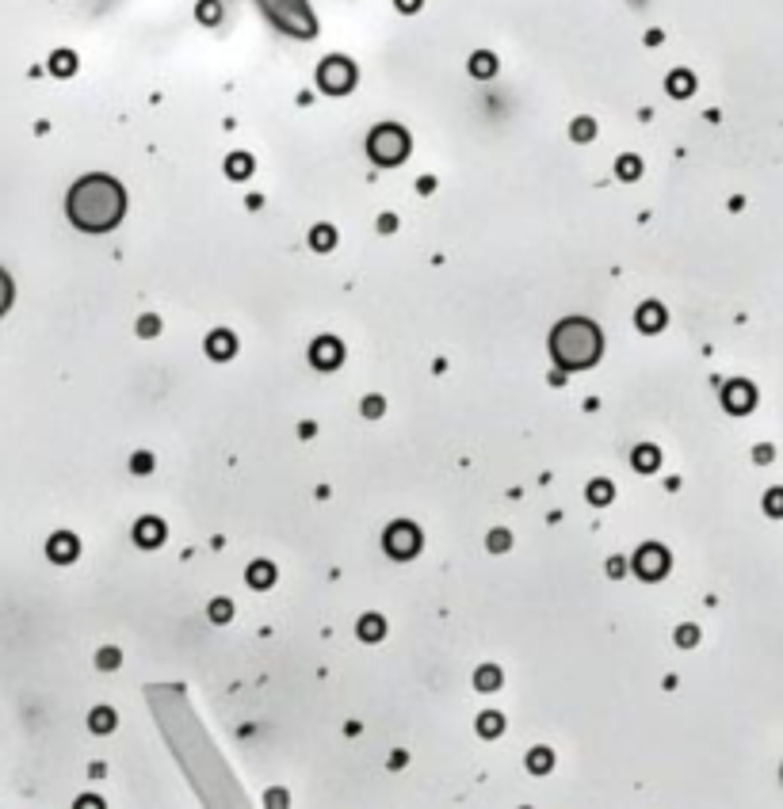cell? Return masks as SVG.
I'll use <instances>...</instances> for the list:
<instances>
[{
  "label": "cell",
  "mask_w": 783,
  "mask_h": 809,
  "mask_svg": "<svg viewBox=\"0 0 783 809\" xmlns=\"http://www.w3.org/2000/svg\"><path fill=\"white\" fill-rule=\"evenodd\" d=\"M65 214L84 233H111L126 214V191H122L115 176H103V172L81 176L65 195Z\"/></svg>",
  "instance_id": "6da1fadb"
},
{
  "label": "cell",
  "mask_w": 783,
  "mask_h": 809,
  "mask_svg": "<svg viewBox=\"0 0 783 809\" xmlns=\"http://www.w3.org/2000/svg\"><path fill=\"white\" fill-rule=\"evenodd\" d=\"M604 355V336L589 317H565L551 332V359L562 371H589Z\"/></svg>",
  "instance_id": "7a4b0ae2"
},
{
  "label": "cell",
  "mask_w": 783,
  "mask_h": 809,
  "mask_svg": "<svg viewBox=\"0 0 783 809\" xmlns=\"http://www.w3.org/2000/svg\"><path fill=\"white\" fill-rule=\"evenodd\" d=\"M409 134L398 126V122H382V126H375L371 134H367V157H371L375 164L382 168H394L401 164L405 157H409Z\"/></svg>",
  "instance_id": "3957f363"
},
{
  "label": "cell",
  "mask_w": 783,
  "mask_h": 809,
  "mask_svg": "<svg viewBox=\"0 0 783 809\" xmlns=\"http://www.w3.org/2000/svg\"><path fill=\"white\" fill-rule=\"evenodd\" d=\"M355 80H360V73H355V65L344 54H333V58H325L317 65V88L325 96H348L355 88Z\"/></svg>",
  "instance_id": "277c9868"
},
{
  "label": "cell",
  "mask_w": 783,
  "mask_h": 809,
  "mask_svg": "<svg viewBox=\"0 0 783 809\" xmlns=\"http://www.w3.org/2000/svg\"><path fill=\"white\" fill-rule=\"evenodd\" d=\"M420 527L417 523H405V520H398V523H390L386 527V534H382V546H386V553L390 558H398V561H409V558H417L420 553Z\"/></svg>",
  "instance_id": "5b68a950"
},
{
  "label": "cell",
  "mask_w": 783,
  "mask_h": 809,
  "mask_svg": "<svg viewBox=\"0 0 783 809\" xmlns=\"http://www.w3.org/2000/svg\"><path fill=\"white\" fill-rule=\"evenodd\" d=\"M630 569L642 580H661L669 573V550L661 542H642V546L635 550V558H630Z\"/></svg>",
  "instance_id": "8992f818"
},
{
  "label": "cell",
  "mask_w": 783,
  "mask_h": 809,
  "mask_svg": "<svg viewBox=\"0 0 783 809\" xmlns=\"http://www.w3.org/2000/svg\"><path fill=\"white\" fill-rule=\"evenodd\" d=\"M757 404V385L745 382V378H734L722 385V409L734 412V417H745V412Z\"/></svg>",
  "instance_id": "52a82bcc"
},
{
  "label": "cell",
  "mask_w": 783,
  "mask_h": 809,
  "mask_svg": "<svg viewBox=\"0 0 783 809\" xmlns=\"http://www.w3.org/2000/svg\"><path fill=\"white\" fill-rule=\"evenodd\" d=\"M310 363H314L317 371H336V366L344 363V344L336 340V336H317V340L310 344Z\"/></svg>",
  "instance_id": "ba28073f"
},
{
  "label": "cell",
  "mask_w": 783,
  "mask_h": 809,
  "mask_svg": "<svg viewBox=\"0 0 783 809\" xmlns=\"http://www.w3.org/2000/svg\"><path fill=\"white\" fill-rule=\"evenodd\" d=\"M77 553H81V542H77V534H69V531L50 534V542H46V558H50L54 565H69Z\"/></svg>",
  "instance_id": "9c48e42d"
},
{
  "label": "cell",
  "mask_w": 783,
  "mask_h": 809,
  "mask_svg": "<svg viewBox=\"0 0 783 809\" xmlns=\"http://www.w3.org/2000/svg\"><path fill=\"white\" fill-rule=\"evenodd\" d=\"M206 355L218 359V363L233 359V355H237V336H233L230 328H214V332L206 336Z\"/></svg>",
  "instance_id": "30bf717a"
},
{
  "label": "cell",
  "mask_w": 783,
  "mask_h": 809,
  "mask_svg": "<svg viewBox=\"0 0 783 809\" xmlns=\"http://www.w3.org/2000/svg\"><path fill=\"white\" fill-rule=\"evenodd\" d=\"M635 325H638V332H661V328L669 325L665 306L661 302H642L638 313H635Z\"/></svg>",
  "instance_id": "8fae6325"
},
{
  "label": "cell",
  "mask_w": 783,
  "mask_h": 809,
  "mask_svg": "<svg viewBox=\"0 0 783 809\" xmlns=\"http://www.w3.org/2000/svg\"><path fill=\"white\" fill-rule=\"evenodd\" d=\"M134 542H138L141 550H157V546L165 542V523L153 520V515L138 520V523H134Z\"/></svg>",
  "instance_id": "7c38bea8"
},
{
  "label": "cell",
  "mask_w": 783,
  "mask_h": 809,
  "mask_svg": "<svg viewBox=\"0 0 783 809\" xmlns=\"http://www.w3.org/2000/svg\"><path fill=\"white\" fill-rule=\"evenodd\" d=\"M630 466H635L638 474H654V469L661 466V450H657L654 443L635 447V450H630Z\"/></svg>",
  "instance_id": "4fadbf2b"
},
{
  "label": "cell",
  "mask_w": 783,
  "mask_h": 809,
  "mask_svg": "<svg viewBox=\"0 0 783 809\" xmlns=\"http://www.w3.org/2000/svg\"><path fill=\"white\" fill-rule=\"evenodd\" d=\"M665 88H669V96H676V100H688L695 92V77L688 69H673L669 73V80H665Z\"/></svg>",
  "instance_id": "5bb4252c"
},
{
  "label": "cell",
  "mask_w": 783,
  "mask_h": 809,
  "mask_svg": "<svg viewBox=\"0 0 783 809\" xmlns=\"http://www.w3.org/2000/svg\"><path fill=\"white\" fill-rule=\"evenodd\" d=\"M245 577H249V585L257 588V592H264V588L276 585V565H271V561H252Z\"/></svg>",
  "instance_id": "9a60e30c"
},
{
  "label": "cell",
  "mask_w": 783,
  "mask_h": 809,
  "mask_svg": "<svg viewBox=\"0 0 783 809\" xmlns=\"http://www.w3.org/2000/svg\"><path fill=\"white\" fill-rule=\"evenodd\" d=\"M355 634H360L363 642H382L386 637V618L382 615H363L360 623H355Z\"/></svg>",
  "instance_id": "2e32d148"
},
{
  "label": "cell",
  "mask_w": 783,
  "mask_h": 809,
  "mask_svg": "<svg viewBox=\"0 0 783 809\" xmlns=\"http://www.w3.org/2000/svg\"><path fill=\"white\" fill-rule=\"evenodd\" d=\"M493 73H497V58L489 50H474V54H470V77L489 80Z\"/></svg>",
  "instance_id": "e0dca14e"
},
{
  "label": "cell",
  "mask_w": 783,
  "mask_h": 809,
  "mask_svg": "<svg viewBox=\"0 0 783 809\" xmlns=\"http://www.w3.org/2000/svg\"><path fill=\"white\" fill-rule=\"evenodd\" d=\"M584 496H589L592 508H604V504H611V496H616V485H611L608 477H596V481H589Z\"/></svg>",
  "instance_id": "ac0fdd59"
},
{
  "label": "cell",
  "mask_w": 783,
  "mask_h": 809,
  "mask_svg": "<svg viewBox=\"0 0 783 809\" xmlns=\"http://www.w3.org/2000/svg\"><path fill=\"white\" fill-rule=\"evenodd\" d=\"M252 168H257V164H252L249 153H230V157H225V176H230V180H249Z\"/></svg>",
  "instance_id": "d6986e66"
},
{
  "label": "cell",
  "mask_w": 783,
  "mask_h": 809,
  "mask_svg": "<svg viewBox=\"0 0 783 809\" xmlns=\"http://www.w3.org/2000/svg\"><path fill=\"white\" fill-rule=\"evenodd\" d=\"M497 688H501V668H497V664H482L474 672V691L489 695V691H497Z\"/></svg>",
  "instance_id": "ffe728a7"
},
{
  "label": "cell",
  "mask_w": 783,
  "mask_h": 809,
  "mask_svg": "<svg viewBox=\"0 0 783 809\" xmlns=\"http://www.w3.org/2000/svg\"><path fill=\"white\" fill-rule=\"evenodd\" d=\"M551 767H554V752L546 748V745H539V748L527 752V771H531V775H546Z\"/></svg>",
  "instance_id": "44dd1931"
},
{
  "label": "cell",
  "mask_w": 783,
  "mask_h": 809,
  "mask_svg": "<svg viewBox=\"0 0 783 809\" xmlns=\"http://www.w3.org/2000/svg\"><path fill=\"white\" fill-rule=\"evenodd\" d=\"M50 73H54V77H73V73H77V54H73V50H54Z\"/></svg>",
  "instance_id": "7402d4cb"
},
{
  "label": "cell",
  "mask_w": 783,
  "mask_h": 809,
  "mask_svg": "<svg viewBox=\"0 0 783 809\" xmlns=\"http://www.w3.org/2000/svg\"><path fill=\"white\" fill-rule=\"evenodd\" d=\"M570 138L577 145H589L592 138H596V119H589V115H581V119H573V126H570Z\"/></svg>",
  "instance_id": "603a6c76"
},
{
  "label": "cell",
  "mask_w": 783,
  "mask_h": 809,
  "mask_svg": "<svg viewBox=\"0 0 783 809\" xmlns=\"http://www.w3.org/2000/svg\"><path fill=\"white\" fill-rule=\"evenodd\" d=\"M310 244H314V248L317 252H329V248H336V229H333V225H314V229H310Z\"/></svg>",
  "instance_id": "cb8c5ba5"
},
{
  "label": "cell",
  "mask_w": 783,
  "mask_h": 809,
  "mask_svg": "<svg viewBox=\"0 0 783 809\" xmlns=\"http://www.w3.org/2000/svg\"><path fill=\"white\" fill-rule=\"evenodd\" d=\"M115 710H111V707H96V710H92L88 714V726H92V733H111V729H115Z\"/></svg>",
  "instance_id": "d4e9b609"
},
{
  "label": "cell",
  "mask_w": 783,
  "mask_h": 809,
  "mask_svg": "<svg viewBox=\"0 0 783 809\" xmlns=\"http://www.w3.org/2000/svg\"><path fill=\"white\" fill-rule=\"evenodd\" d=\"M478 733H482L485 741L501 737V733H505V718H501V714H493V710L482 714V718H478Z\"/></svg>",
  "instance_id": "484cf974"
},
{
  "label": "cell",
  "mask_w": 783,
  "mask_h": 809,
  "mask_svg": "<svg viewBox=\"0 0 783 809\" xmlns=\"http://www.w3.org/2000/svg\"><path fill=\"white\" fill-rule=\"evenodd\" d=\"M195 16H199L203 27H214V23H222V4H218V0H199Z\"/></svg>",
  "instance_id": "4316f807"
},
{
  "label": "cell",
  "mask_w": 783,
  "mask_h": 809,
  "mask_svg": "<svg viewBox=\"0 0 783 809\" xmlns=\"http://www.w3.org/2000/svg\"><path fill=\"white\" fill-rule=\"evenodd\" d=\"M616 172H619V180H638V176H642V161H638L635 153H627L616 161Z\"/></svg>",
  "instance_id": "83f0119b"
},
{
  "label": "cell",
  "mask_w": 783,
  "mask_h": 809,
  "mask_svg": "<svg viewBox=\"0 0 783 809\" xmlns=\"http://www.w3.org/2000/svg\"><path fill=\"white\" fill-rule=\"evenodd\" d=\"M485 546L493 550V553H505L508 546H512V534L505 531V527H497V531H489V539H485Z\"/></svg>",
  "instance_id": "f1b7e54d"
},
{
  "label": "cell",
  "mask_w": 783,
  "mask_h": 809,
  "mask_svg": "<svg viewBox=\"0 0 783 809\" xmlns=\"http://www.w3.org/2000/svg\"><path fill=\"white\" fill-rule=\"evenodd\" d=\"M676 645H681V649L700 645V626H695V623H684L681 630H676Z\"/></svg>",
  "instance_id": "f546056e"
},
{
  "label": "cell",
  "mask_w": 783,
  "mask_h": 809,
  "mask_svg": "<svg viewBox=\"0 0 783 809\" xmlns=\"http://www.w3.org/2000/svg\"><path fill=\"white\" fill-rule=\"evenodd\" d=\"M360 412L367 420H379L382 412H386V401L379 397V393H371V397H363V404H360Z\"/></svg>",
  "instance_id": "4dcf8cb0"
},
{
  "label": "cell",
  "mask_w": 783,
  "mask_h": 809,
  "mask_svg": "<svg viewBox=\"0 0 783 809\" xmlns=\"http://www.w3.org/2000/svg\"><path fill=\"white\" fill-rule=\"evenodd\" d=\"M206 615H211V623H230V618H233V604H230V599H214Z\"/></svg>",
  "instance_id": "1f68e13d"
},
{
  "label": "cell",
  "mask_w": 783,
  "mask_h": 809,
  "mask_svg": "<svg viewBox=\"0 0 783 809\" xmlns=\"http://www.w3.org/2000/svg\"><path fill=\"white\" fill-rule=\"evenodd\" d=\"M764 512L776 515V520L783 515V489H768V493H764Z\"/></svg>",
  "instance_id": "d6a6232c"
},
{
  "label": "cell",
  "mask_w": 783,
  "mask_h": 809,
  "mask_svg": "<svg viewBox=\"0 0 783 809\" xmlns=\"http://www.w3.org/2000/svg\"><path fill=\"white\" fill-rule=\"evenodd\" d=\"M119 661H122V653H119L115 645H107V649H100V653H96V664L103 668V672H111V668H119Z\"/></svg>",
  "instance_id": "836d02e7"
},
{
  "label": "cell",
  "mask_w": 783,
  "mask_h": 809,
  "mask_svg": "<svg viewBox=\"0 0 783 809\" xmlns=\"http://www.w3.org/2000/svg\"><path fill=\"white\" fill-rule=\"evenodd\" d=\"M157 332H161V317L146 313V317L138 321V336H146V340H149V336H157Z\"/></svg>",
  "instance_id": "e575fe53"
},
{
  "label": "cell",
  "mask_w": 783,
  "mask_h": 809,
  "mask_svg": "<svg viewBox=\"0 0 783 809\" xmlns=\"http://www.w3.org/2000/svg\"><path fill=\"white\" fill-rule=\"evenodd\" d=\"M130 469H134V474H149V469H153V455H149V450H138V455L130 458Z\"/></svg>",
  "instance_id": "d590c367"
},
{
  "label": "cell",
  "mask_w": 783,
  "mask_h": 809,
  "mask_svg": "<svg viewBox=\"0 0 783 809\" xmlns=\"http://www.w3.org/2000/svg\"><path fill=\"white\" fill-rule=\"evenodd\" d=\"M379 233H398V214H382V218H379Z\"/></svg>",
  "instance_id": "8d00e7d4"
},
{
  "label": "cell",
  "mask_w": 783,
  "mask_h": 809,
  "mask_svg": "<svg viewBox=\"0 0 783 809\" xmlns=\"http://www.w3.org/2000/svg\"><path fill=\"white\" fill-rule=\"evenodd\" d=\"M772 455H776V450H772L768 443H760L757 450H753V462H760V466H764V462H772Z\"/></svg>",
  "instance_id": "74e56055"
},
{
  "label": "cell",
  "mask_w": 783,
  "mask_h": 809,
  "mask_svg": "<svg viewBox=\"0 0 783 809\" xmlns=\"http://www.w3.org/2000/svg\"><path fill=\"white\" fill-rule=\"evenodd\" d=\"M627 573V561L623 558H608V577H623Z\"/></svg>",
  "instance_id": "f35d334b"
},
{
  "label": "cell",
  "mask_w": 783,
  "mask_h": 809,
  "mask_svg": "<svg viewBox=\"0 0 783 809\" xmlns=\"http://www.w3.org/2000/svg\"><path fill=\"white\" fill-rule=\"evenodd\" d=\"M417 191H420V195L436 191V180H432V176H420V180H417Z\"/></svg>",
  "instance_id": "ab89813d"
},
{
  "label": "cell",
  "mask_w": 783,
  "mask_h": 809,
  "mask_svg": "<svg viewBox=\"0 0 783 809\" xmlns=\"http://www.w3.org/2000/svg\"><path fill=\"white\" fill-rule=\"evenodd\" d=\"M394 4H398V12H417L420 0H394Z\"/></svg>",
  "instance_id": "60d3db41"
}]
</instances>
